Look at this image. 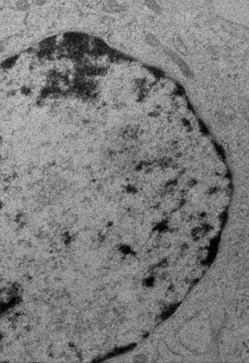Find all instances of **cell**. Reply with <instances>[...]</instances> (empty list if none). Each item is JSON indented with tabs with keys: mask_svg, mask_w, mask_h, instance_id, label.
<instances>
[{
	"mask_svg": "<svg viewBox=\"0 0 249 363\" xmlns=\"http://www.w3.org/2000/svg\"><path fill=\"white\" fill-rule=\"evenodd\" d=\"M16 6L19 9L22 10H25L27 9L29 6L28 2L26 1H21L18 2L16 4Z\"/></svg>",
	"mask_w": 249,
	"mask_h": 363,
	"instance_id": "2",
	"label": "cell"
},
{
	"mask_svg": "<svg viewBox=\"0 0 249 363\" xmlns=\"http://www.w3.org/2000/svg\"><path fill=\"white\" fill-rule=\"evenodd\" d=\"M18 58V56L16 55L7 58L4 61L2 64V68L5 69H9L12 68L16 63V61Z\"/></svg>",
	"mask_w": 249,
	"mask_h": 363,
	"instance_id": "1",
	"label": "cell"
},
{
	"mask_svg": "<svg viewBox=\"0 0 249 363\" xmlns=\"http://www.w3.org/2000/svg\"><path fill=\"white\" fill-rule=\"evenodd\" d=\"M136 358H137V359H136V361L137 362H144V357H136Z\"/></svg>",
	"mask_w": 249,
	"mask_h": 363,
	"instance_id": "3",
	"label": "cell"
},
{
	"mask_svg": "<svg viewBox=\"0 0 249 363\" xmlns=\"http://www.w3.org/2000/svg\"><path fill=\"white\" fill-rule=\"evenodd\" d=\"M37 4H38V5H43V4H44V2H45V1H37Z\"/></svg>",
	"mask_w": 249,
	"mask_h": 363,
	"instance_id": "4",
	"label": "cell"
}]
</instances>
